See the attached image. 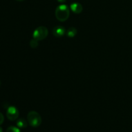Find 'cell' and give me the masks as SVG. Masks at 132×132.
<instances>
[{
	"label": "cell",
	"instance_id": "obj_1",
	"mask_svg": "<svg viewBox=\"0 0 132 132\" xmlns=\"http://www.w3.org/2000/svg\"><path fill=\"white\" fill-rule=\"evenodd\" d=\"M55 17L59 21H65L70 15V9L66 5H61L55 9Z\"/></svg>",
	"mask_w": 132,
	"mask_h": 132
},
{
	"label": "cell",
	"instance_id": "obj_2",
	"mask_svg": "<svg viewBox=\"0 0 132 132\" xmlns=\"http://www.w3.org/2000/svg\"><path fill=\"white\" fill-rule=\"evenodd\" d=\"M27 120L30 125L32 127H38L41 125V122H42V119H41V116L35 111H31L28 113L27 116Z\"/></svg>",
	"mask_w": 132,
	"mask_h": 132
},
{
	"label": "cell",
	"instance_id": "obj_3",
	"mask_svg": "<svg viewBox=\"0 0 132 132\" xmlns=\"http://www.w3.org/2000/svg\"><path fill=\"white\" fill-rule=\"evenodd\" d=\"M48 34L47 28L45 27H39L36 28L33 33V38L37 41L43 40L46 38Z\"/></svg>",
	"mask_w": 132,
	"mask_h": 132
},
{
	"label": "cell",
	"instance_id": "obj_4",
	"mask_svg": "<svg viewBox=\"0 0 132 132\" xmlns=\"http://www.w3.org/2000/svg\"><path fill=\"white\" fill-rule=\"evenodd\" d=\"M6 117L10 121H15L19 117V111L16 107L9 106L6 110Z\"/></svg>",
	"mask_w": 132,
	"mask_h": 132
},
{
	"label": "cell",
	"instance_id": "obj_5",
	"mask_svg": "<svg viewBox=\"0 0 132 132\" xmlns=\"http://www.w3.org/2000/svg\"><path fill=\"white\" fill-rule=\"evenodd\" d=\"M53 35L56 37H62L64 36L66 33L65 28L61 26H57V27H54L52 30Z\"/></svg>",
	"mask_w": 132,
	"mask_h": 132
},
{
	"label": "cell",
	"instance_id": "obj_6",
	"mask_svg": "<svg viewBox=\"0 0 132 132\" xmlns=\"http://www.w3.org/2000/svg\"><path fill=\"white\" fill-rule=\"evenodd\" d=\"M70 9L75 14H80L82 10V6L79 3H73L70 5Z\"/></svg>",
	"mask_w": 132,
	"mask_h": 132
},
{
	"label": "cell",
	"instance_id": "obj_7",
	"mask_svg": "<svg viewBox=\"0 0 132 132\" xmlns=\"http://www.w3.org/2000/svg\"><path fill=\"white\" fill-rule=\"evenodd\" d=\"M16 125L18 126V128H25L28 126V124L27 122L23 118L19 119L17 121Z\"/></svg>",
	"mask_w": 132,
	"mask_h": 132
},
{
	"label": "cell",
	"instance_id": "obj_8",
	"mask_svg": "<svg viewBox=\"0 0 132 132\" xmlns=\"http://www.w3.org/2000/svg\"><path fill=\"white\" fill-rule=\"evenodd\" d=\"M77 29L76 28H74V27H71V28H69L67 30V34L69 37H73L77 34Z\"/></svg>",
	"mask_w": 132,
	"mask_h": 132
},
{
	"label": "cell",
	"instance_id": "obj_9",
	"mask_svg": "<svg viewBox=\"0 0 132 132\" xmlns=\"http://www.w3.org/2000/svg\"><path fill=\"white\" fill-rule=\"evenodd\" d=\"M30 45L31 47L33 48H37V46H38V45H39L38 41L33 38V39L31 40L30 42Z\"/></svg>",
	"mask_w": 132,
	"mask_h": 132
},
{
	"label": "cell",
	"instance_id": "obj_10",
	"mask_svg": "<svg viewBox=\"0 0 132 132\" xmlns=\"http://www.w3.org/2000/svg\"><path fill=\"white\" fill-rule=\"evenodd\" d=\"M6 132H21V131L18 128L15 126H10L6 130Z\"/></svg>",
	"mask_w": 132,
	"mask_h": 132
},
{
	"label": "cell",
	"instance_id": "obj_11",
	"mask_svg": "<svg viewBox=\"0 0 132 132\" xmlns=\"http://www.w3.org/2000/svg\"><path fill=\"white\" fill-rule=\"evenodd\" d=\"M3 122H4V116L0 112V125H2Z\"/></svg>",
	"mask_w": 132,
	"mask_h": 132
},
{
	"label": "cell",
	"instance_id": "obj_12",
	"mask_svg": "<svg viewBox=\"0 0 132 132\" xmlns=\"http://www.w3.org/2000/svg\"><path fill=\"white\" fill-rule=\"evenodd\" d=\"M58 1V2H59V3H64L66 1H67V0H57Z\"/></svg>",
	"mask_w": 132,
	"mask_h": 132
},
{
	"label": "cell",
	"instance_id": "obj_13",
	"mask_svg": "<svg viewBox=\"0 0 132 132\" xmlns=\"http://www.w3.org/2000/svg\"><path fill=\"white\" fill-rule=\"evenodd\" d=\"M0 132H3V128L1 127H0Z\"/></svg>",
	"mask_w": 132,
	"mask_h": 132
},
{
	"label": "cell",
	"instance_id": "obj_14",
	"mask_svg": "<svg viewBox=\"0 0 132 132\" xmlns=\"http://www.w3.org/2000/svg\"><path fill=\"white\" fill-rule=\"evenodd\" d=\"M16 1H24V0H16Z\"/></svg>",
	"mask_w": 132,
	"mask_h": 132
},
{
	"label": "cell",
	"instance_id": "obj_15",
	"mask_svg": "<svg viewBox=\"0 0 132 132\" xmlns=\"http://www.w3.org/2000/svg\"><path fill=\"white\" fill-rule=\"evenodd\" d=\"M0 85H1V81H0Z\"/></svg>",
	"mask_w": 132,
	"mask_h": 132
}]
</instances>
